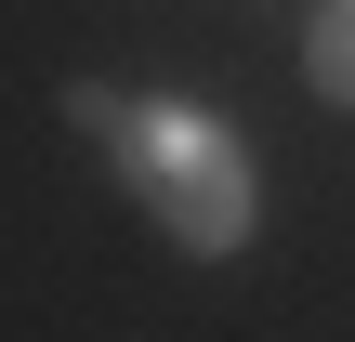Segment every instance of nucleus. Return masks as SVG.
Listing matches in <instances>:
<instances>
[{
  "label": "nucleus",
  "mask_w": 355,
  "mask_h": 342,
  "mask_svg": "<svg viewBox=\"0 0 355 342\" xmlns=\"http://www.w3.org/2000/svg\"><path fill=\"white\" fill-rule=\"evenodd\" d=\"M66 119L119 158V185L158 211L171 250H198V264H237V250H250L263 171H250L237 119H211V105H184V92H105V79H66Z\"/></svg>",
  "instance_id": "1"
},
{
  "label": "nucleus",
  "mask_w": 355,
  "mask_h": 342,
  "mask_svg": "<svg viewBox=\"0 0 355 342\" xmlns=\"http://www.w3.org/2000/svg\"><path fill=\"white\" fill-rule=\"evenodd\" d=\"M303 92H316V105H355V0H316V26H303Z\"/></svg>",
  "instance_id": "2"
}]
</instances>
